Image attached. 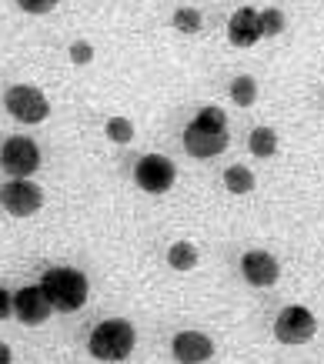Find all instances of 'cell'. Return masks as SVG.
I'll return each mask as SVG.
<instances>
[{"label":"cell","mask_w":324,"mask_h":364,"mask_svg":"<svg viewBox=\"0 0 324 364\" xmlns=\"http://www.w3.org/2000/svg\"><path fill=\"white\" fill-rule=\"evenodd\" d=\"M198 121L207 124V127H227V117H224L221 107H204V111L198 114Z\"/></svg>","instance_id":"cell-20"},{"label":"cell","mask_w":324,"mask_h":364,"mask_svg":"<svg viewBox=\"0 0 324 364\" xmlns=\"http://www.w3.org/2000/svg\"><path fill=\"white\" fill-rule=\"evenodd\" d=\"M241 274L254 287H268L281 277V264L274 261V254H268V251H247L241 257Z\"/></svg>","instance_id":"cell-10"},{"label":"cell","mask_w":324,"mask_h":364,"mask_svg":"<svg viewBox=\"0 0 324 364\" xmlns=\"http://www.w3.org/2000/svg\"><path fill=\"white\" fill-rule=\"evenodd\" d=\"M174 27L184 33H198L201 31V14L190 11V7H180V11L174 14Z\"/></svg>","instance_id":"cell-17"},{"label":"cell","mask_w":324,"mask_h":364,"mask_svg":"<svg viewBox=\"0 0 324 364\" xmlns=\"http://www.w3.org/2000/svg\"><path fill=\"white\" fill-rule=\"evenodd\" d=\"M11 311H14V298H11V294H7V291H4V287H0V321L7 318Z\"/></svg>","instance_id":"cell-23"},{"label":"cell","mask_w":324,"mask_h":364,"mask_svg":"<svg viewBox=\"0 0 324 364\" xmlns=\"http://www.w3.org/2000/svg\"><path fill=\"white\" fill-rule=\"evenodd\" d=\"M134 177H137V184H141L147 194H164V191H171L178 171H174V164H171L168 157L151 154V157H144V161L137 164Z\"/></svg>","instance_id":"cell-7"},{"label":"cell","mask_w":324,"mask_h":364,"mask_svg":"<svg viewBox=\"0 0 324 364\" xmlns=\"http://www.w3.org/2000/svg\"><path fill=\"white\" fill-rule=\"evenodd\" d=\"M40 284H44L54 311H77L87 301V277L74 267H50Z\"/></svg>","instance_id":"cell-1"},{"label":"cell","mask_w":324,"mask_h":364,"mask_svg":"<svg viewBox=\"0 0 324 364\" xmlns=\"http://www.w3.org/2000/svg\"><path fill=\"white\" fill-rule=\"evenodd\" d=\"M50 311H54V304L47 298L44 284L23 287V291L14 294V314H17L23 324H44V321L50 318Z\"/></svg>","instance_id":"cell-9"},{"label":"cell","mask_w":324,"mask_h":364,"mask_svg":"<svg viewBox=\"0 0 324 364\" xmlns=\"http://www.w3.org/2000/svg\"><path fill=\"white\" fill-rule=\"evenodd\" d=\"M264 33H261V14L251 11V7H241V11L227 21V41L234 47H254Z\"/></svg>","instance_id":"cell-11"},{"label":"cell","mask_w":324,"mask_h":364,"mask_svg":"<svg viewBox=\"0 0 324 364\" xmlns=\"http://www.w3.org/2000/svg\"><path fill=\"white\" fill-rule=\"evenodd\" d=\"M171 348H174V358L180 364H201L214 354V341L201 331H180Z\"/></svg>","instance_id":"cell-12"},{"label":"cell","mask_w":324,"mask_h":364,"mask_svg":"<svg viewBox=\"0 0 324 364\" xmlns=\"http://www.w3.org/2000/svg\"><path fill=\"white\" fill-rule=\"evenodd\" d=\"M224 184L231 194H247V191H254V174L244 164H231L224 171Z\"/></svg>","instance_id":"cell-13"},{"label":"cell","mask_w":324,"mask_h":364,"mask_svg":"<svg viewBox=\"0 0 324 364\" xmlns=\"http://www.w3.org/2000/svg\"><path fill=\"white\" fill-rule=\"evenodd\" d=\"M14 358H11V348L7 344H0V364H11Z\"/></svg>","instance_id":"cell-24"},{"label":"cell","mask_w":324,"mask_h":364,"mask_svg":"<svg viewBox=\"0 0 324 364\" xmlns=\"http://www.w3.org/2000/svg\"><path fill=\"white\" fill-rule=\"evenodd\" d=\"M0 167L11 177H27L40 167V151L31 137H11L0 147Z\"/></svg>","instance_id":"cell-5"},{"label":"cell","mask_w":324,"mask_h":364,"mask_svg":"<svg viewBox=\"0 0 324 364\" xmlns=\"http://www.w3.org/2000/svg\"><path fill=\"white\" fill-rule=\"evenodd\" d=\"M90 57H94V47L87 41H77V44H70V60L74 64H87Z\"/></svg>","instance_id":"cell-21"},{"label":"cell","mask_w":324,"mask_h":364,"mask_svg":"<svg viewBox=\"0 0 324 364\" xmlns=\"http://www.w3.org/2000/svg\"><path fill=\"white\" fill-rule=\"evenodd\" d=\"M168 264L174 267V271H190V267L198 264V251H194V244H188V241L171 244V251H168Z\"/></svg>","instance_id":"cell-14"},{"label":"cell","mask_w":324,"mask_h":364,"mask_svg":"<svg viewBox=\"0 0 324 364\" xmlns=\"http://www.w3.org/2000/svg\"><path fill=\"white\" fill-rule=\"evenodd\" d=\"M314 331H318V321H314V314L308 308H301V304L284 308L278 314V321H274V338H278L281 344H304L314 338Z\"/></svg>","instance_id":"cell-3"},{"label":"cell","mask_w":324,"mask_h":364,"mask_svg":"<svg viewBox=\"0 0 324 364\" xmlns=\"http://www.w3.org/2000/svg\"><path fill=\"white\" fill-rule=\"evenodd\" d=\"M134 341H137V334L127 321H117V318L104 321L90 334V354L101 358V361H124L127 354L134 351Z\"/></svg>","instance_id":"cell-2"},{"label":"cell","mask_w":324,"mask_h":364,"mask_svg":"<svg viewBox=\"0 0 324 364\" xmlns=\"http://www.w3.org/2000/svg\"><path fill=\"white\" fill-rule=\"evenodd\" d=\"M184 147L194 157H214L227 147V127H207V124L194 121L184 131Z\"/></svg>","instance_id":"cell-8"},{"label":"cell","mask_w":324,"mask_h":364,"mask_svg":"<svg viewBox=\"0 0 324 364\" xmlns=\"http://www.w3.org/2000/svg\"><path fill=\"white\" fill-rule=\"evenodd\" d=\"M281 31H284V14L274 11V7L261 14V33H264V37H274V33H281Z\"/></svg>","instance_id":"cell-19"},{"label":"cell","mask_w":324,"mask_h":364,"mask_svg":"<svg viewBox=\"0 0 324 364\" xmlns=\"http://www.w3.org/2000/svg\"><path fill=\"white\" fill-rule=\"evenodd\" d=\"M0 204L7 208V214L14 218H31L40 210L44 204V194L37 184H27V181H11V184H4L0 188Z\"/></svg>","instance_id":"cell-6"},{"label":"cell","mask_w":324,"mask_h":364,"mask_svg":"<svg viewBox=\"0 0 324 364\" xmlns=\"http://www.w3.org/2000/svg\"><path fill=\"white\" fill-rule=\"evenodd\" d=\"M231 100L234 104H241V107H251L257 100V84H254V77H234L231 80Z\"/></svg>","instance_id":"cell-16"},{"label":"cell","mask_w":324,"mask_h":364,"mask_svg":"<svg viewBox=\"0 0 324 364\" xmlns=\"http://www.w3.org/2000/svg\"><path fill=\"white\" fill-rule=\"evenodd\" d=\"M278 151V134L271 131V127H257L251 134V154L254 157H271Z\"/></svg>","instance_id":"cell-15"},{"label":"cell","mask_w":324,"mask_h":364,"mask_svg":"<svg viewBox=\"0 0 324 364\" xmlns=\"http://www.w3.org/2000/svg\"><path fill=\"white\" fill-rule=\"evenodd\" d=\"M107 137L117 144H127L134 137V127H131V121H124V117H111L107 121Z\"/></svg>","instance_id":"cell-18"},{"label":"cell","mask_w":324,"mask_h":364,"mask_svg":"<svg viewBox=\"0 0 324 364\" xmlns=\"http://www.w3.org/2000/svg\"><path fill=\"white\" fill-rule=\"evenodd\" d=\"M4 104H7V111H11L17 121H23V124H37V121H44L47 114H50V104H47L44 90L27 87V84H17V87L7 90Z\"/></svg>","instance_id":"cell-4"},{"label":"cell","mask_w":324,"mask_h":364,"mask_svg":"<svg viewBox=\"0 0 324 364\" xmlns=\"http://www.w3.org/2000/svg\"><path fill=\"white\" fill-rule=\"evenodd\" d=\"M17 4L31 14H47V11H54L57 7V0H17Z\"/></svg>","instance_id":"cell-22"}]
</instances>
